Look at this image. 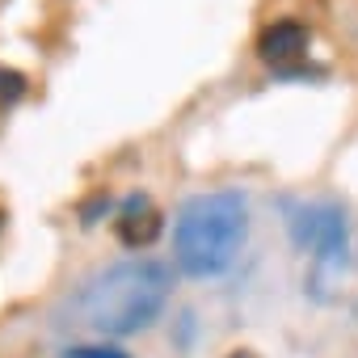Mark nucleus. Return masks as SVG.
Listing matches in <instances>:
<instances>
[{
	"mask_svg": "<svg viewBox=\"0 0 358 358\" xmlns=\"http://www.w3.org/2000/svg\"><path fill=\"white\" fill-rule=\"evenodd\" d=\"M249 241V199L241 190L194 194L173 215V262L190 278H220Z\"/></svg>",
	"mask_w": 358,
	"mask_h": 358,
	"instance_id": "2",
	"label": "nucleus"
},
{
	"mask_svg": "<svg viewBox=\"0 0 358 358\" xmlns=\"http://www.w3.org/2000/svg\"><path fill=\"white\" fill-rule=\"evenodd\" d=\"M156 232H160V215H152L143 199H131L127 211L118 215V241H122L127 249H139V245H148Z\"/></svg>",
	"mask_w": 358,
	"mask_h": 358,
	"instance_id": "5",
	"label": "nucleus"
},
{
	"mask_svg": "<svg viewBox=\"0 0 358 358\" xmlns=\"http://www.w3.org/2000/svg\"><path fill=\"white\" fill-rule=\"evenodd\" d=\"M64 358H76V354H72V350H68V354H64Z\"/></svg>",
	"mask_w": 358,
	"mask_h": 358,
	"instance_id": "8",
	"label": "nucleus"
},
{
	"mask_svg": "<svg viewBox=\"0 0 358 358\" xmlns=\"http://www.w3.org/2000/svg\"><path fill=\"white\" fill-rule=\"evenodd\" d=\"M169 291V266L152 257H127L72 287L55 308V329L89 337H131L164 312Z\"/></svg>",
	"mask_w": 358,
	"mask_h": 358,
	"instance_id": "1",
	"label": "nucleus"
},
{
	"mask_svg": "<svg viewBox=\"0 0 358 358\" xmlns=\"http://www.w3.org/2000/svg\"><path fill=\"white\" fill-rule=\"evenodd\" d=\"M72 354L76 358H131V354H122L114 345H72Z\"/></svg>",
	"mask_w": 358,
	"mask_h": 358,
	"instance_id": "7",
	"label": "nucleus"
},
{
	"mask_svg": "<svg viewBox=\"0 0 358 358\" xmlns=\"http://www.w3.org/2000/svg\"><path fill=\"white\" fill-rule=\"evenodd\" d=\"M308 43H312L308 26L287 17V22H274V26L262 30V38H257V55H262L266 64H291V59H299V55L308 51Z\"/></svg>",
	"mask_w": 358,
	"mask_h": 358,
	"instance_id": "4",
	"label": "nucleus"
},
{
	"mask_svg": "<svg viewBox=\"0 0 358 358\" xmlns=\"http://www.w3.org/2000/svg\"><path fill=\"white\" fill-rule=\"evenodd\" d=\"M282 211H287L291 241L312 257L308 291L316 299H329L333 282L350 266V224H345V211L337 203H329V199H291Z\"/></svg>",
	"mask_w": 358,
	"mask_h": 358,
	"instance_id": "3",
	"label": "nucleus"
},
{
	"mask_svg": "<svg viewBox=\"0 0 358 358\" xmlns=\"http://www.w3.org/2000/svg\"><path fill=\"white\" fill-rule=\"evenodd\" d=\"M22 93H26V76L13 72V68H0V101L9 106V101H17Z\"/></svg>",
	"mask_w": 358,
	"mask_h": 358,
	"instance_id": "6",
	"label": "nucleus"
}]
</instances>
